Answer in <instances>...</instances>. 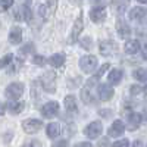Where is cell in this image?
Listing matches in <instances>:
<instances>
[{
    "label": "cell",
    "mask_w": 147,
    "mask_h": 147,
    "mask_svg": "<svg viewBox=\"0 0 147 147\" xmlns=\"http://www.w3.org/2000/svg\"><path fill=\"white\" fill-rule=\"evenodd\" d=\"M22 93H24V84H21V82H12L6 88V96L12 100H18L22 96Z\"/></svg>",
    "instance_id": "3"
},
{
    "label": "cell",
    "mask_w": 147,
    "mask_h": 147,
    "mask_svg": "<svg viewBox=\"0 0 147 147\" xmlns=\"http://www.w3.org/2000/svg\"><path fill=\"white\" fill-rule=\"evenodd\" d=\"M107 69H109V63H105V65H103V66H102V68L99 69V72H97V74H96V75H97V77H99V78H100V77L103 75V74H105V72H106Z\"/></svg>",
    "instance_id": "33"
},
{
    "label": "cell",
    "mask_w": 147,
    "mask_h": 147,
    "mask_svg": "<svg viewBox=\"0 0 147 147\" xmlns=\"http://www.w3.org/2000/svg\"><path fill=\"white\" fill-rule=\"evenodd\" d=\"M44 60H46V59H44L43 56H38V55H37V56H34V57H32V63L38 65V66H43V65L46 63Z\"/></svg>",
    "instance_id": "28"
},
{
    "label": "cell",
    "mask_w": 147,
    "mask_h": 147,
    "mask_svg": "<svg viewBox=\"0 0 147 147\" xmlns=\"http://www.w3.org/2000/svg\"><path fill=\"white\" fill-rule=\"evenodd\" d=\"M113 147H128V140H118L113 143Z\"/></svg>",
    "instance_id": "30"
},
{
    "label": "cell",
    "mask_w": 147,
    "mask_h": 147,
    "mask_svg": "<svg viewBox=\"0 0 147 147\" xmlns=\"http://www.w3.org/2000/svg\"><path fill=\"white\" fill-rule=\"evenodd\" d=\"M146 16H147V10L144 7H140V6L132 7L129 12V19L134 22H143L146 19Z\"/></svg>",
    "instance_id": "11"
},
{
    "label": "cell",
    "mask_w": 147,
    "mask_h": 147,
    "mask_svg": "<svg viewBox=\"0 0 147 147\" xmlns=\"http://www.w3.org/2000/svg\"><path fill=\"white\" fill-rule=\"evenodd\" d=\"M82 28H84V22H82V15H80L77 19H75V22H74V27H72V31H71V38H69V41L71 43H75L77 40H78V37L81 35V31H82Z\"/></svg>",
    "instance_id": "9"
},
{
    "label": "cell",
    "mask_w": 147,
    "mask_h": 147,
    "mask_svg": "<svg viewBox=\"0 0 147 147\" xmlns=\"http://www.w3.org/2000/svg\"><path fill=\"white\" fill-rule=\"evenodd\" d=\"M21 12H22V19H24V21H31L32 12H31V9H30L28 6H22V7H21Z\"/></svg>",
    "instance_id": "25"
},
{
    "label": "cell",
    "mask_w": 147,
    "mask_h": 147,
    "mask_svg": "<svg viewBox=\"0 0 147 147\" xmlns=\"http://www.w3.org/2000/svg\"><path fill=\"white\" fill-rule=\"evenodd\" d=\"M21 65H22V60H19V59H13V62H12V63L7 66L9 74H15V72H18Z\"/></svg>",
    "instance_id": "24"
},
{
    "label": "cell",
    "mask_w": 147,
    "mask_h": 147,
    "mask_svg": "<svg viewBox=\"0 0 147 147\" xmlns=\"http://www.w3.org/2000/svg\"><path fill=\"white\" fill-rule=\"evenodd\" d=\"M52 147H69V144H68L66 140H60V141H57V143H53Z\"/></svg>",
    "instance_id": "32"
},
{
    "label": "cell",
    "mask_w": 147,
    "mask_h": 147,
    "mask_svg": "<svg viewBox=\"0 0 147 147\" xmlns=\"http://www.w3.org/2000/svg\"><path fill=\"white\" fill-rule=\"evenodd\" d=\"M134 78H136L137 81L146 82L147 81V69H144V68L136 69V71H134Z\"/></svg>",
    "instance_id": "22"
},
{
    "label": "cell",
    "mask_w": 147,
    "mask_h": 147,
    "mask_svg": "<svg viewBox=\"0 0 147 147\" xmlns=\"http://www.w3.org/2000/svg\"><path fill=\"white\" fill-rule=\"evenodd\" d=\"M140 50V43L138 40H128L125 43V53L128 55H134Z\"/></svg>",
    "instance_id": "17"
},
{
    "label": "cell",
    "mask_w": 147,
    "mask_h": 147,
    "mask_svg": "<svg viewBox=\"0 0 147 147\" xmlns=\"http://www.w3.org/2000/svg\"><path fill=\"white\" fill-rule=\"evenodd\" d=\"M141 124V115L137 112H132L128 115V129L131 131H136Z\"/></svg>",
    "instance_id": "14"
},
{
    "label": "cell",
    "mask_w": 147,
    "mask_h": 147,
    "mask_svg": "<svg viewBox=\"0 0 147 147\" xmlns=\"http://www.w3.org/2000/svg\"><path fill=\"white\" fill-rule=\"evenodd\" d=\"M99 147H110V143H109V138H102L99 141Z\"/></svg>",
    "instance_id": "34"
},
{
    "label": "cell",
    "mask_w": 147,
    "mask_h": 147,
    "mask_svg": "<svg viewBox=\"0 0 147 147\" xmlns=\"http://www.w3.org/2000/svg\"><path fill=\"white\" fill-rule=\"evenodd\" d=\"M116 31H118L119 37H122V38H127V37H129V34H131V30L128 27V24L124 19L116 21Z\"/></svg>",
    "instance_id": "13"
},
{
    "label": "cell",
    "mask_w": 147,
    "mask_h": 147,
    "mask_svg": "<svg viewBox=\"0 0 147 147\" xmlns=\"http://www.w3.org/2000/svg\"><path fill=\"white\" fill-rule=\"evenodd\" d=\"M22 41V30L19 27H13L9 32V43L10 44H19Z\"/></svg>",
    "instance_id": "15"
},
{
    "label": "cell",
    "mask_w": 147,
    "mask_h": 147,
    "mask_svg": "<svg viewBox=\"0 0 147 147\" xmlns=\"http://www.w3.org/2000/svg\"><path fill=\"white\" fill-rule=\"evenodd\" d=\"M96 2H99L102 5H109V3H112V0H96Z\"/></svg>",
    "instance_id": "38"
},
{
    "label": "cell",
    "mask_w": 147,
    "mask_h": 147,
    "mask_svg": "<svg viewBox=\"0 0 147 147\" xmlns=\"http://www.w3.org/2000/svg\"><path fill=\"white\" fill-rule=\"evenodd\" d=\"M122 77H124V74H122L121 69H113V71L109 72L107 80H109L110 84H119V82L122 81Z\"/></svg>",
    "instance_id": "18"
},
{
    "label": "cell",
    "mask_w": 147,
    "mask_h": 147,
    "mask_svg": "<svg viewBox=\"0 0 147 147\" xmlns=\"http://www.w3.org/2000/svg\"><path fill=\"white\" fill-rule=\"evenodd\" d=\"M140 3H147V0H138Z\"/></svg>",
    "instance_id": "40"
},
{
    "label": "cell",
    "mask_w": 147,
    "mask_h": 147,
    "mask_svg": "<svg viewBox=\"0 0 147 147\" xmlns=\"http://www.w3.org/2000/svg\"><path fill=\"white\" fill-rule=\"evenodd\" d=\"M55 81H56V74L53 71H46V74L41 77V82H43V87L46 88V91L53 93L56 90Z\"/></svg>",
    "instance_id": "4"
},
{
    "label": "cell",
    "mask_w": 147,
    "mask_h": 147,
    "mask_svg": "<svg viewBox=\"0 0 147 147\" xmlns=\"http://www.w3.org/2000/svg\"><path fill=\"white\" fill-rule=\"evenodd\" d=\"M49 63H50L53 68H60L63 63H65V56L62 53H56V55H52L49 57Z\"/></svg>",
    "instance_id": "16"
},
{
    "label": "cell",
    "mask_w": 147,
    "mask_h": 147,
    "mask_svg": "<svg viewBox=\"0 0 147 147\" xmlns=\"http://www.w3.org/2000/svg\"><path fill=\"white\" fill-rule=\"evenodd\" d=\"M90 18H91V21L96 22V24L103 22V21L106 19V10H105V7H102V6L93 7V9L90 10Z\"/></svg>",
    "instance_id": "10"
},
{
    "label": "cell",
    "mask_w": 147,
    "mask_h": 147,
    "mask_svg": "<svg viewBox=\"0 0 147 147\" xmlns=\"http://www.w3.org/2000/svg\"><path fill=\"white\" fill-rule=\"evenodd\" d=\"M102 131H103L102 122H100V121H93L91 124H88L87 127H85L84 134H85L88 138H97V137H100Z\"/></svg>",
    "instance_id": "2"
},
{
    "label": "cell",
    "mask_w": 147,
    "mask_h": 147,
    "mask_svg": "<svg viewBox=\"0 0 147 147\" xmlns=\"http://www.w3.org/2000/svg\"><path fill=\"white\" fill-rule=\"evenodd\" d=\"M24 107H25V103L24 102H16V103H10L9 105V110H10V113H13V115H18L21 113Z\"/></svg>",
    "instance_id": "21"
},
{
    "label": "cell",
    "mask_w": 147,
    "mask_h": 147,
    "mask_svg": "<svg viewBox=\"0 0 147 147\" xmlns=\"http://www.w3.org/2000/svg\"><path fill=\"white\" fill-rule=\"evenodd\" d=\"M124 132H125V125H124V122H122L121 119L113 121V124L110 125L109 129H107L109 137H121Z\"/></svg>",
    "instance_id": "8"
},
{
    "label": "cell",
    "mask_w": 147,
    "mask_h": 147,
    "mask_svg": "<svg viewBox=\"0 0 147 147\" xmlns=\"http://www.w3.org/2000/svg\"><path fill=\"white\" fill-rule=\"evenodd\" d=\"M141 55H143L144 59H147V44H144V46L141 47Z\"/></svg>",
    "instance_id": "36"
},
{
    "label": "cell",
    "mask_w": 147,
    "mask_h": 147,
    "mask_svg": "<svg viewBox=\"0 0 147 147\" xmlns=\"http://www.w3.org/2000/svg\"><path fill=\"white\" fill-rule=\"evenodd\" d=\"M59 113V103L57 102H47L41 107V115L44 118H55Z\"/></svg>",
    "instance_id": "7"
},
{
    "label": "cell",
    "mask_w": 147,
    "mask_h": 147,
    "mask_svg": "<svg viewBox=\"0 0 147 147\" xmlns=\"http://www.w3.org/2000/svg\"><path fill=\"white\" fill-rule=\"evenodd\" d=\"M65 107L68 112H74L75 113L78 110V106H77V99L74 96H66L65 97Z\"/></svg>",
    "instance_id": "20"
},
{
    "label": "cell",
    "mask_w": 147,
    "mask_h": 147,
    "mask_svg": "<svg viewBox=\"0 0 147 147\" xmlns=\"http://www.w3.org/2000/svg\"><path fill=\"white\" fill-rule=\"evenodd\" d=\"M80 68L87 72V74H91L94 72V69L97 68V57L93 56V55H87V56H82L80 59Z\"/></svg>",
    "instance_id": "1"
},
{
    "label": "cell",
    "mask_w": 147,
    "mask_h": 147,
    "mask_svg": "<svg viewBox=\"0 0 147 147\" xmlns=\"http://www.w3.org/2000/svg\"><path fill=\"white\" fill-rule=\"evenodd\" d=\"M118 52V44L112 40H105L100 43V53L103 56H113Z\"/></svg>",
    "instance_id": "6"
},
{
    "label": "cell",
    "mask_w": 147,
    "mask_h": 147,
    "mask_svg": "<svg viewBox=\"0 0 147 147\" xmlns=\"http://www.w3.org/2000/svg\"><path fill=\"white\" fill-rule=\"evenodd\" d=\"M46 132H47V136L50 137V138H56V137H59V134H60V127H59V124H56V122H52V124H49L47 128H46Z\"/></svg>",
    "instance_id": "19"
},
{
    "label": "cell",
    "mask_w": 147,
    "mask_h": 147,
    "mask_svg": "<svg viewBox=\"0 0 147 147\" xmlns=\"http://www.w3.org/2000/svg\"><path fill=\"white\" fill-rule=\"evenodd\" d=\"M75 147H93V146H91V143H87V141H81V143H78Z\"/></svg>",
    "instance_id": "35"
},
{
    "label": "cell",
    "mask_w": 147,
    "mask_h": 147,
    "mask_svg": "<svg viewBox=\"0 0 147 147\" xmlns=\"http://www.w3.org/2000/svg\"><path fill=\"white\" fill-rule=\"evenodd\" d=\"M13 5V0H2V10H7Z\"/></svg>",
    "instance_id": "29"
},
{
    "label": "cell",
    "mask_w": 147,
    "mask_h": 147,
    "mask_svg": "<svg viewBox=\"0 0 147 147\" xmlns=\"http://www.w3.org/2000/svg\"><path fill=\"white\" fill-rule=\"evenodd\" d=\"M13 59H15L13 55H10V53L6 55V56H3V59H2V68H7L12 62H13Z\"/></svg>",
    "instance_id": "27"
},
{
    "label": "cell",
    "mask_w": 147,
    "mask_h": 147,
    "mask_svg": "<svg viewBox=\"0 0 147 147\" xmlns=\"http://www.w3.org/2000/svg\"><path fill=\"white\" fill-rule=\"evenodd\" d=\"M91 94H90V87L88 85H85V87L81 90V100L84 102V103H91V97H90Z\"/></svg>",
    "instance_id": "23"
},
{
    "label": "cell",
    "mask_w": 147,
    "mask_h": 147,
    "mask_svg": "<svg viewBox=\"0 0 147 147\" xmlns=\"http://www.w3.org/2000/svg\"><path fill=\"white\" fill-rule=\"evenodd\" d=\"M41 127H43V122L40 119H25L22 122V129L27 134H32V132L40 131Z\"/></svg>",
    "instance_id": "5"
},
{
    "label": "cell",
    "mask_w": 147,
    "mask_h": 147,
    "mask_svg": "<svg viewBox=\"0 0 147 147\" xmlns=\"http://www.w3.org/2000/svg\"><path fill=\"white\" fill-rule=\"evenodd\" d=\"M144 91H146V88L140 87L138 84H137V85H132V87H131V90H129L131 96H134V97H137V96H141V94H143Z\"/></svg>",
    "instance_id": "26"
},
{
    "label": "cell",
    "mask_w": 147,
    "mask_h": 147,
    "mask_svg": "<svg viewBox=\"0 0 147 147\" xmlns=\"http://www.w3.org/2000/svg\"><path fill=\"white\" fill-rule=\"evenodd\" d=\"M132 147H144V146H143V143L140 140H136V141L132 143Z\"/></svg>",
    "instance_id": "37"
},
{
    "label": "cell",
    "mask_w": 147,
    "mask_h": 147,
    "mask_svg": "<svg viewBox=\"0 0 147 147\" xmlns=\"http://www.w3.org/2000/svg\"><path fill=\"white\" fill-rule=\"evenodd\" d=\"M99 97H100V100H103V102H109L113 97V88H112V85H109V84H100L99 85Z\"/></svg>",
    "instance_id": "12"
},
{
    "label": "cell",
    "mask_w": 147,
    "mask_h": 147,
    "mask_svg": "<svg viewBox=\"0 0 147 147\" xmlns=\"http://www.w3.org/2000/svg\"><path fill=\"white\" fill-rule=\"evenodd\" d=\"M32 47H34V44H32V43L25 44V46H24V47L21 49V53H24V55H25V53H30V52L32 50Z\"/></svg>",
    "instance_id": "31"
},
{
    "label": "cell",
    "mask_w": 147,
    "mask_h": 147,
    "mask_svg": "<svg viewBox=\"0 0 147 147\" xmlns=\"http://www.w3.org/2000/svg\"><path fill=\"white\" fill-rule=\"evenodd\" d=\"M5 110H6V105L3 103V105H2V115H5Z\"/></svg>",
    "instance_id": "39"
}]
</instances>
